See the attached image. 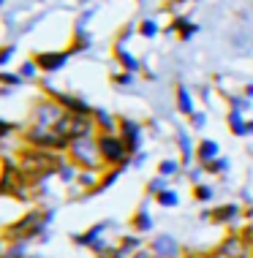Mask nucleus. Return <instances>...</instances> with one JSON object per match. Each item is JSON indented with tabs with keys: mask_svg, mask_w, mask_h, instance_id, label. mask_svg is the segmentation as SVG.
Masks as SVG:
<instances>
[{
	"mask_svg": "<svg viewBox=\"0 0 253 258\" xmlns=\"http://www.w3.org/2000/svg\"><path fill=\"white\" fill-rule=\"evenodd\" d=\"M104 150H107L109 158H117V155H120V147H115V142H104Z\"/></svg>",
	"mask_w": 253,
	"mask_h": 258,
	"instance_id": "nucleus-1",
	"label": "nucleus"
},
{
	"mask_svg": "<svg viewBox=\"0 0 253 258\" xmlns=\"http://www.w3.org/2000/svg\"><path fill=\"white\" fill-rule=\"evenodd\" d=\"M215 155V144L207 142V147H201V158H213Z\"/></svg>",
	"mask_w": 253,
	"mask_h": 258,
	"instance_id": "nucleus-2",
	"label": "nucleus"
},
{
	"mask_svg": "<svg viewBox=\"0 0 253 258\" xmlns=\"http://www.w3.org/2000/svg\"><path fill=\"white\" fill-rule=\"evenodd\" d=\"M180 106L185 109V111H191V103H188V95L185 93H180Z\"/></svg>",
	"mask_w": 253,
	"mask_h": 258,
	"instance_id": "nucleus-3",
	"label": "nucleus"
}]
</instances>
